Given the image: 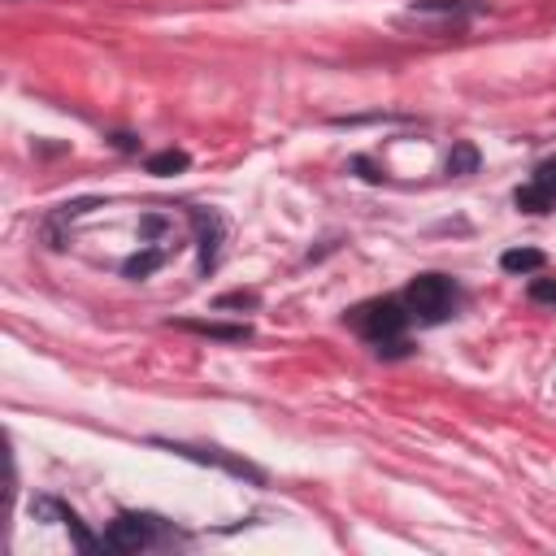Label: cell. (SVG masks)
<instances>
[{"instance_id":"6da1fadb","label":"cell","mask_w":556,"mask_h":556,"mask_svg":"<svg viewBox=\"0 0 556 556\" xmlns=\"http://www.w3.org/2000/svg\"><path fill=\"white\" fill-rule=\"evenodd\" d=\"M404 304H408V313H417L421 321H443V317L452 313V304H456V287H452V278H443V274H417V278L404 287Z\"/></svg>"},{"instance_id":"7a4b0ae2","label":"cell","mask_w":556,"mask_h":556,"mask_svg":"<svg viewBox=\"0 0 556 556\" xmlns=\"http://www.w3.org/2000/svg\"><path fill=\"white\" fill-rule=\"evenodd\" d=\"M352 326H356L365 339L387 343V339L404 334L408 313H404V304H400V300H369V304H361V308L352 313Z\"/></svg>"},{"instance_id":"3957f363","label":"cell","mask_w":556,"mask_h":556,"mask_svg":"<svg viewBox=\"0 0 556 556\" xmlns=\"http://www.w3.org/2000/svg\"><path fill=\"white\" fill-rule=\"evenodd\" d=\"M152 521H156V517L122 513V517H113V521H109L104 543H109L113 552H139V547H148V543H152Z\"/></svg>"},{"instance_id":"277c9868","label":"cell","mask_w":556,"mask_h":556,"mask_svg":"<svg viewBox=\"0 0 556 556\" xmlns=\"http://www.w3.org/2000/svg\"><path fill=\"white\" fill-rule=\"evenodd\" d=\"M169 452H178V456H187V460H204V465H222V469H230V473H239V478H248V482H265V473L256 469V465H248V460H235V456H222V452H200V447H187V443H165Z\"/></svg>"},{"instance_id":"5b68a950","label":"cell","mask_w":556,"mask_h":556,"mask_svg":"<svg viewBox=\"0 0 556 556\" xmlns=\"http://www.w3.org/2000/svg\"><path fill=\"white\" fill-rule=\"evenodd\" d=\"M500 265H504L508 274H534V269L547 265V256H543L539 248H508V252L500 256Z\"/></svg>"},{"instance_id":"8992f818","label":"cell","mask_w":556,"mask_h":556,"mask_svg":"<svg viewBox=\"0 0 556 556\" xmlns=\"http://www.w3.org/2000/svg\"><path fill=\"white\" fill-rule=\"evenodd\" d=\"M182 330H195V334H208V339H230V343H239V339H248L252 330L248 326H217V321H178Z\"/></svg>"},{"instance_id":"52a82bcc","label":"cell","mask_w":556,"mask_h":556,"mask_svg":"<svg viewBox=\"0 0 556 556\" xmlns=\"http://www.w3.org/2000/svg\"><path fill=\"white\" fill-rule=\"evenodd\" d=\"M187 169V152L182 148H165L156 156H148V174H182Z\"/></svg>"},{"instance_id":"ba28073f","label":"cell","mask_w":556,"mask_h":556,"mask_svg":"<svg viewBox=\"0 0 556 556\" xmlns=\"http://www.w3.org/2000/svg\"><path fill=\"white\" fill-rule=\"evenodd\" d=\"M513 200H517V208H521V213H547V208L556 204V200H552V195H543L534 182L517 187V195H513Z\"/></svg>"},{"instance_id":"9c48e42d","label":"cell","mask_w":556,"mask_h":556,"mask_svg":"<svg viewBox=\"0 0 556 556\" xmlns=\"http://www.w3.org/2000/svg\"><path fill=\"white\" fill-rule=\"evenodd\" d=\"M161 261H165V252H161V248H148V252H135V256H130L122 269H126V278H148V274H152Z\"/></svg>"},{"instance_id":"30bf717a","label":"cell","mask_w":556,"mask_h":556,"mask_svg":"<svg viewBox=\"0 0 556 556\" xmlns=\"http://www.w3.org/2000/svg\"><path fill=\"white\" fill-rule=\"evenodd\" d=\"M478 169V148L473 143H456L447 156V174H473Z\"/></svg>"},{"instance_id":"8fae6325","label":"cell","mask_w":556,"mask_h":556,"mask_svg":"<svg viewBox=\"0 0 556 556\" xmlns=\"http://www.w3.org/2000/svg\"><path fill=\"white\" fill-rule=\"evenodd\" d=\"M530 182H534L543 195H552V200H556V161H543V165L534 169V178H530Z\"/></svg>"},{"instance_id":"7c38bea8","label":"cell","mask_w":556,"mask_h":556,"mask_svg":"<svg viewBox=\"0 0 556 556\" xmlns=\"http://www.w3.org/2000/svg\"><path fill=\"white\" fill-rule=\"evenodd\" d=\"M530 300L534 304H556V278H534L530 282Z\"/></svg>"}]
</instances>
